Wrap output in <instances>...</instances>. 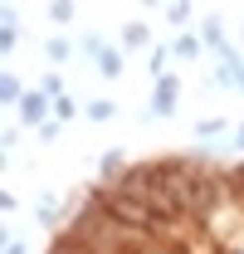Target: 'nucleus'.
<instances>
[{
	"mask_svg": "<svg viewBox=\"0 0 244 254\" xmlns=\"http://www.w3.org/2000/svg\"><path fill=\"white\" fill-rule=\"evenodd\" d=\"M181 113V78L166 73L152 83V98H147V118H176Z\"/></svg>",
	"mask_w": 244,
	"mask_h": 254,
	"instance_id": "f257e3e1",
	"label": "nucleus"
},
{
	"mask_svg": "<svg viewBox=\"0 0 244 254\" xmlns=\"http://www.w3.org/2000/svg\"><path fill=\"white\" fill-rule=\"evenodd\" d=\"M15 113H20V127H34V132H39L44 123H54V98H44L39 88H30Z\"/></svg>",
	"mask_w": 244,
	"mask_h": 254,
	"instance_id": "f03ea898",
	"label": "nucleus"
},
{
	"mask_svg": "<svg viewBox=\"0 0 244 254\" xmlns=\"http://www.w3.org/2000/svg\"><path fill=\"white\" fill-rule=\"evenodd\" d=\"M44 59H49V68H63V64L78 59V44L68 34H44Z\"/></svg>",
	"mask_w": 244,
	"mask_h": 254,
	"instance_id": "7ed1b4c3",
	"label": "nucleus"
},
{
	"mask_svg": "<svg viewBox=\"0 0 244 254\" xmlns=\"http://www.w3.org/2000/svg\"><path fill=\"white\" fill-rule=\"evenodd\" d=\"M210 49H205V39H200V30H190V34H176L171 39V59L176 64H195V59H205Z\"/></svg>",
	"mask_w": 244,
	"mask_h": 254,
	"instance_id": "20e7f679",
	"label": "nucleus"
},
{
	"mask_svg": "<svg viewBox=\"0 0 244 254\" xmlns=\"http://www.w3.org/2000/svg\"><path fill=\"white\" fill-rule=\"evenodd\" d=\"M15 49H20V10L5 5V10H0V54L10 59Z\"/></svg>",
	"mask_w": 244,
	"mask_h": 254,
	"instance_id": "39448f33",
	"label": "nucleus"
},
{
	"mask_svg": "<svg viewBox=\"0 0 244 254\" xmlns=\"http://www.w3.org/2000/svg\"><path fill=\"white\" fill-rule=\"evenodd\" d=\"M190 132H195V142H220V137H235V123L230 118H195Z\"/></svg>",
	"mask_w": 244,
	"mask_h": 254,
	"instance_id": "423d86ee",
	"label": "nucleus"
},
{
	"mask_svg": "<svg viewBox=\"0 0 244 254\" xmlns=\"http://www.w3.org/2000/svg\"><path fill=\"white\" fill-rule=\"evenodd\" d=\"M200 39H205L210 54H225V49H230V39H225V20H220V15H200Z\"/></svg>",
	"mask_w": 244,
	"mask_h": 254,
	"instance_id": "0eeeda50",
	"label": "nucleus"
},
{
	"mask_svg": "<svg viewBox=\"0 0 244 254\" xmlns=\"http://www.w3.org/2000/svg\"><path fill=\"white\" fill-rule=\"evenodd\" d=\"M93 68H98V78H108V83H113V78H122V68H127V59H122V44H108V49L93 59Z\"/></svg>",
	"mask_w": 244,
	"mask_h": 254,
	"instance_id": "6e6552de",
	"label": "nucleus"
},
{
	"mask_svg": "<svg viewBox=\"0 0 244 254\" xmlns=\"http://www.w3.org/2000/svg\"><path fill=\"white\" fill-rule=\"evenodd\" d=\"M127 166H132V161H127V152H118V147H108V152L98 157V181H108V186H113V181H118V176L127 171Z\"/></svg>",
	"mask_w": 244,
	"mask_h": 254,
	"instance_id": "1a4fd4ad",
	"label": "nucleus"
},
{
	"mask_svg": "<svg viewBox=\"0 0 244 254\" xmlns=\"http://www.w3.org/2000/svg\"><path fill=\"white\" fill-rule=\"evenodd\" d=\"M25 93H30V88H25V78H20L15 68H5V73H0V103H5V108H20Z\"/></svg>",
	"mask_w": 244,
	"mask_h": 254,
	"instance_id": "9d476101",
	"label": "nucleus"
},
{
	"mask_svg": "<svg viewBox=\"0 0 244 254\" xmlns=\"http://www.w3.org/2000/svg\"><path fill=\"white\" fill-rule=\"evenodd\" d=\"M118 44H122V49H142V54H147V49H152V30H147L142 20H132V25H122Z\"/></svg>",
	"mask_w": 244,
	"mask_h": 254,
	"instance_id": "9b49d317",
	"label": "nucleus"
},
{
	"mask_svg": "<svg viewBox=\"0 0 244 254\" xmlns=\"http://www.w3.org/2000/svg\"><path fill=\"white\" fill-rule=\"evenodd\" d=\"M190 20H195V5H185V0L166 5V25H171L176 34H190Z\"/></svg>",
	"mask_w": 244,
	"mask_h": 254,
	"instance_id": "f8f14e48",
	"label": "nucleus"
},
{
	"mask_svg": "<svg viewBox=\"0 0 244 254\" xmlns=\"http://www.w3.org/2000/svg\"><path fill=\"white\" fill-rule=\"evenodd\" d=\"M83 118H88V123H113V118H118V103H113V98H88V103H83Z\"/></svg>",
	"mask_w": 244,
	"mask_h": 254,
	"instance_id": "ddd939ff",
	"label": "nucleus"
},
{
	"mask_svg": "<svg viewBox=\"0 0 244 254\" xmlns=\"http://www.w3.org/2000/svg\"><path fill=\"white\" fill-rule=\"evenodd\" d=\"M166 64H171V49H166V44H152V49H147V73H152V83L171 73Z\"/></svg>",
	"mask_w": 244,
	"mask_h": 254,
	"instance_id": "4468645a",
	"label": "nucleus"
},
{
	"mask_svg": "<svg viewBox=\"0 0 244 254\" xmlns=\"http://www.w3.org/2000/svg\"><path fill=\"white\" fill-rule=\"evenodd\" d=\"M34 88H39L44 98H63V93H68V88H63V73H59V68H44V73L34 78Z\"/></svg>",
	"mask_w": 244,
	"mask_h": 254,
	"instance_id": "2eb2a0df",
	"label": "nucleus"
},
{
	"mask_svg": "<svg viewBox=\"0 0 244 254\" xmlns=\"http://www.w3.org/2000/svg\"><path fill=\"white\" fill-rule=\"evenodd\" d=\"M44 15H49V25H54V30H68V25H73V15H78V5H68V0H54Z\"/></svg>",
	"mask_w": 244,
	"mask_h": 254,
	"instance_id": "dca6fc26",
	"label": "nucleus"
},
{
	"mask_svg": "<svg viewBox=\"0 0 244 254\" xmlns=\"http://www.w3.org/2000/svg\"><path fill=\"white\" fill-rule=\"evenodd\" d=\"M54 118H59V123L68 127V123H73V118H83V103H78V98H73V93L54 98Z\"/></svg>",
	"mask_w": 244,
	"mask_h": 254,
	"instance_id": "f3484780",
	"label": "nucleus"
},
{
	"mask_svg": "<svg viewBox=\"0 0 244 254\" xmlns=\"http://www.w3.org/2000/svg\"><path fill=\"white\" fill-rule=\"evenodd\" d=\"M73 44H78V54H88V59H98V54L108 49V44H103V34H93V30H83Z\"/></svg>",
	"mask_w": 244,
	"mask_h": 254,
	"instance_id": "a211bd4d",
	"label": "nucleus"
},
{
	"mask_svg": "<svg viewBox=\"0 0 244 254\" xmlns=\"http://www.w3.org/2000/svg\"><path fill=\"white\" fill-rule=\"evenodd\" d=\"M59 137H63V123H59V118H54V123H44L39 132H34V142H39V147H54Z\"/></svg>",
	"mask_w": 244,
	"mask_h": 254,
	"instance_id": "6ab92c4d",
	"label": "nucleus"
},
{
	"mask_svg": "<svg viewBox=\"0 0 244 254\" xmlns=\"http://www.w3.org/2000/svg\"><path fill=\"white\" fill-rule=\"evenodd\" d=\"M20 132H25V127H20V118H15V123H5V132H0V147H5V152H15V147H20Z\"/></svg>",
	"mask_w": 244,
	"mask_h": 254,
	"instance_id": "aec40b11",
	"label": "nucleus"
},
{
	"mask_svg": "<svg viewBox=\"0 0 244 254\" xmlns=\"http://www.w3.org/2000/svg\"><path fill=\"white\" fill-rule=\"evenodd\" d=\"M5 254H30V245H25L20 235H10V240H5Z\"/></svg>",
	"mask_w": 244,
	"mask_h": 254,
	"instance_id": "412c9836",
	"label": "nucleus"
},
{
	"mask_svg": "<svg viewBox=\"0 0 244 254\" xmlns=\"http://www.w3.org/2000/svg\"><path fill=\"white\" fill-rule=\"evenodd\" d=\"M0 210H5V215H15V210H20V200H15V190H5V195H0Z\"/></svg>",
	"mask_w": 244,
	"mask_h": 254,
	"instance_id": "4be33fe9",
	"label": "nucleus"
},
{
	"mask_svg": "<svg viewBox=\"0 0 244 254\" xmlns=\"http://www.w3.org/2000/svg\"><path fill=\"white\" fill-rule=\"evenodd\" d=\"M230 147H235V152H244V118L235 123V137H230Z\"/></svg>",
	"mask_w": 244,
	"mask_h": 254,
	"instance_id": "5701e85b",
	"label": "nucleus"
}]
</instances>
